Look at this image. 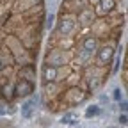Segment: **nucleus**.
I'll use <instances>...</instances> for the list:
<instances>
[{
  "label": "nucleus",
  "mask_w": 128,
  "mask_h": 128,
  "mask_svg": "<svg viewBox=\"0 0 128 128\" xmlns=\"http://www.w3.org/2000/svg\"><path fill=\"white\" fill-rule=\"evenodd\" d=\"M112 7H114V0H102L100 2V12H107V11H110Z\"/></svg>",
  "instance_id": "obj_6"
},
{
  "label": "nucleus",
  "mask_w": 128,
  "mask_h": 128,
  "mask_svg": "<svg viewBox=\"0 0 128 128\" xmlns=\"http://www.w3.org/2000/svg\"><path fill=\"white\" fill-rule=\"evenodd\" d=\"M55 76H57L55 68H44V78L46 80H55Z\"/></svg>",
  "instance_id": "obj_8"
},
{
  "label": "nucleus",
  "mask_w": 128,
  "mask_h": 128,
  "mask_svg": "<svg viewBox=\"0 0 128 128\" xmlns=\"http://www.w3.org/2000/svg\"><path fill=\"white\" fill-rule=\"evenodd\" d=\"M78 121V116L75 114V112H68V114H64L60 118V123L62 124H66V126H71V124H76Z\"/></svg>",
  "instance_id": "obj_4"
},
{
  "label": "nucleus",
  "mask_w": 128,
  "mask_h": 128,
  "mask_svg": "<svg viewBox=\"0 0 128 128\" xmlns=\"http://www.w3.org/2000/svg\"><path fill=\"white\" fill-rule=\"evenodd\" d=\"M96 46H98V43H96V39H94V38H87V39L84 41V48H86L87 52L96 50Z\"/></svg>",
  "instance_id": "obj_7"
},
{
  "label": "nucleus",
  "mask_w": 128,
  "mask_h": 128,
  "mask_svg": "<svg viewBox=\"0 0 128 128\" xmlns=\"http://www.w3.org/2000/svg\"><path fill=\"white\" fill-rule=\"evenodd\" d=\"M98 57H100V60H102V62H108L112 57H114V50H112L110 46H105V48H102V50H100Z\"/></svg>",
  "instance_id": "obj_3"
},
{
  "label": "nucleus",
  "mask_w": 128,
  "mask_h": 128,
  "mask_svg": "<svg viewBox=\"0 0 128 128\" xmlns=\"http://www.w3.org/2000/svg\"><path fill=\"white\" fill-rule=\"evenodd\" d=\"M119 96H121L119 91H114V98H116V100H119Z\"/></svg>",
  "instance_id": "obj_12"
},
{
  "label": "nucleus",
  "mask_w": 128,
  "mask_h": 128,
  "mask_svg": "<svg viewBox=\"0 0 128 128\" xmlns=\"http://www.w3.org/2000/svg\"><path fill=\"white\" fill-rule=\"evenodd\" d=\"M28 92H32V84L27 82V80H23V82H20L16 86V94L18 96H27Z\"/></svg>",
  "instance_id": "obj_1"
},
{
  "label": "nucleus",
  "mask_w": 128,
  "mask_h": 128,
  "mask_svg": "<svg viewBox=\"0 0 128 128\" xmlns=\"http://www.w3.org/2000/svg\"><path fill=\"white\" fill-rule=\"evenodd\" d=\"M119 121H121V124H126V114H123V116H121V119H119Z\"/></svg>",
  "instance_id": "obj_11"
},
{
  "label": "nucleus",
  "mask_w": 128,
  "mask_h": 128,
  "mask_svg": "<svg viewBox=\"0 0 128 128\" xmlns=\"http://www.w3.org/2000/svg\"><path fill=\"white\" fill-rule=\"evenodd\" d=\"M34 105H36V100L27 102V103L22 107V116H23V118H30V116H32V110H34Z\"/></svg>",
  "instance_id": "obj_5"
},
{
  "label": "nucleus",
  "mask_w": 128,
  "mask_h": 128,
  "mask_svg": "<svg viewBox=\"0 0 128 128\" xmlns=\"http://www.w3.org/2000/svg\"><path fill=\"white\" fill-rule=\"evenodd\" d=\"M98 112H100V107H89V108H87V112H86V116H87V118H91V116H96Z\"/></svg>",
  "instance_id": "obj_10"
},
{
  "label": "nucleus",
  "mask_w": 128,
  "mask_h": 128,
  "mask_svg": "<svg viewBox=\"0 0 128 128\" xmlns=\"http://www.w3.org/2000/svg\"><path fill=\"white\" fill-rule=\"evenodd\" d=\"M2 68H4V64H2V60H0V70H2Z\"/></svg>",
  "instance_id": "obj_13"
},
{
  "label": "nucleus",
  "mask_w": 128,
  "mask_h": 128,
  "mask_svg": "<svg viewBox=\"0 0 128 128\" xmlns=\"http://www.w3.org/2000/svg\"><path fill=\"white\" fill-rule=\"evenodd\" d=\"M73 27H75V22L73 20H62L59 23V32L66 36V34H70V32L73 30Z\"/></svg>",
  "instance_id": "obj_2"
},
{
  "label": "nucleus",
  "mask_w": 128,
  "mask_h": 128,
  "mask_svg": "<svg viewBox=\"0 0 128 128\" xmlns=\"http://www.w3.org/2000/svg\"><path fill=\"white\" fill-rule=\"evenodd\" d=\"M50 64H54V66H60V64H62V57L59 54H54L50 57Z\"/></svg>",
  "instance_id": "obj_9"
}]
</instances>
